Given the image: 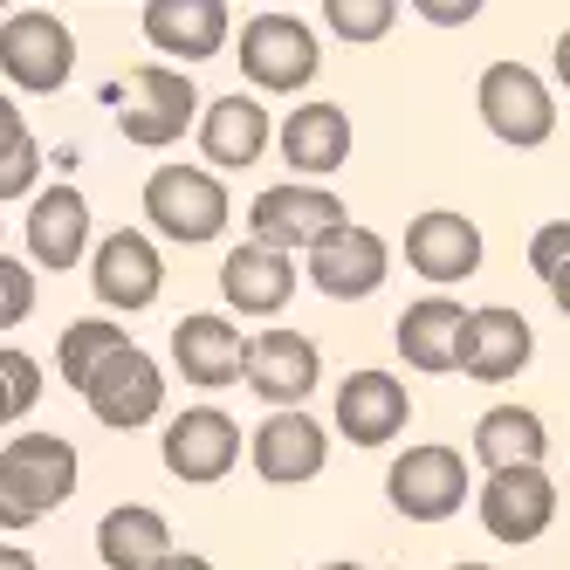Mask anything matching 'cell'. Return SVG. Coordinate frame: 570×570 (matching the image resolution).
Masks as SVG:
<instances>
[{
  "label": "cell",
  "mask_w": 570,
  "mask_h": 570,
  "mask_svg": "<svg viewBox=\"0 0 570 570\" xmlns=\"http://www.w3.org/2000/svg\"><path fill=\"white\" fill-rule=\"evenodd\" d=\"M97 557H104V570H158L173 557V529L145 502H117L97 522Z\"/></svg>",
  "instance_id": "27"
},
{
  "label": "cell",
  "mask_w": 570,
  "mask_h": 570,
  "mask_svg": "<svg viewBox=\"0 0 570 570\" xmlns=\"http://www.w3.org/2000/svg\"><path fill=\"white\" fill-rule=\"evenodd\" d=\"M426 21H474V0H420Z\"/></svg>",
  "instance_id": "34"
},
{
  "label": "cell",
  "mask_w": 570,
  "mask_h": 570,
  "mask_svg": "<svg viewBox=\"0 0 570 570\" xmlns=\"http://www.w3.org/2000/svg\"><path fill=\"white\" fill-rule=\"evenodd\" d=\"M454 570H495V563H454Z\"/></svg>",
  "instance_id": "39"
},
{
  "label": "cell",
  "mask_w": 570,
  "mask_h": 570,
  "mask_svg": "<svg viewBox=\"0 0 570 570\" xmlns=\"http://www.w3.org/2000/svg\"><path fill=\"white\" fill-rule=\"evenodd\" d=\"M316 28L289 8H268L255 21H240V76H248L255 90H282V97H296L303 83H316Z\"/></svg>",
  "instance_id": "3"
},
{
  "label": "cell",
  "mask_w": 570,
  "mask_h": 570,
  "mask_svg": "<svg viewBox=\"0 0 570 570\" xmlns=\"http://www.w3.org/2000/svg\"><path fill=\"white\" fill-rule=\"evenodd\" d=\"M83 405L110 426V433H138V426H151L158 413H166V372L138 351V344H125L104 372L83 385Z\"/></svg>",
  "instance_id": "10"
},
{
  "label": "cell",
  "mask_w": 570,
  "mask_h": 570,
  "mask_svg": "<svg viewBox=\"0 0 570 570\" xmlns=\"http://www.w3.org/2000/svg\"><path fill=\"white\" fill-rule=\"evenodd\" d=\"M35 399H42V364H35L28 351H8L0 344V426L35 413Z\"/></svg>",
  "instance_id": "30"
},
{
  "label": "cell",
  "mask_w": 570,
  "mask_h": 570,
  "mask_svg": "<svg viewBox=\"0 0 570 570\" xmlns=\"http://www.w3.org/2000/svg\"><path fill=\"white\" fill-rule=\"evenodd\" d=\"M220 296L240 316H275L282 303L296 296V262L282 255V248H262V240L227 248V262H220Z\"/></svg>",
  "instance_id": "23"
},
{
  "label": "cell",
  "mask_w": 570,
  "mask_h": 570,
  "mask_svg": "<svg viewBox=\"0 0 570 570\" xmlns=\"http://www.w3.org/2000/svg\"><path fill=\"white\" fill-rule=\"evenodd\" d=\"M76 446L62 433H21L0 446V529H28L76 495Z\"/></svg>",
  "instance_id": "1"
},
{
  "label": "cell",
  "mask_w": 570,
  "mask_h": 570,
  "mask_svg": "<svg viewBox=\"0 0 570 570\" xmlns=\"http://www.w3.org/2000/svg\"><path fill=\"white\" fill-rule=\"evenodd\" d=\"M461 331H468V309L454 296H420L399 316V357L413 372H461Z\"/></svg>",
  "instance_id": "25"
},
{
  "label": "cell",
  "mask_w": 570,
  "mask_h": 570,
  "mask_svg": "<svg viewBox=\"0 0 570 570\" xmlns=\"http://www.w3.org/2000/svg\"><path fill=\"white\" fill-rule=\"evenodd\" d=\"M323 21H331L344 42H379V35L399 21L392 0H323Z\"/></svg>",
  "instance_id": "31"
},
{
  "label": "cell",
  "mask_w": 570,
  "mask_h": 570,
  "mask_svg": "<svg viewBox=\"0 0 570 570\" xmlns=\"http://www.w3.org/2000/svg\"><path fill=\"white\" fill-rule=\"evenodd\" d=\"M125 344H131V337L117 331L110 316H83V323H69L62 344H56V364H62L69 392H83V385H90V379H97V372H104V364L125 351Z\"/></svg>",
  "instance_id": "28"
},
{
  "label": "cell",
  "mask_w": 570,
  "mask_h": 570,
  "mask_svg": "<svg viewBox=\"0 0 570 570\" xmlns=\"http://www.w3.org/2000/svg\"><path fill=\"white\" fill-rule=\"evenodd\" d=\"M550 303L570 316V268H557V275H550Z\"/></svg>",
  "instance_id": "36"
},
{
  "label": "cell",
  "mask_w": 570,
  "mask_h": 570,
  "mask_svg": "<svg viewBox=\"0 0 570 570\" xmlns=\"http://www.w3.org/2000/svg\"><path fill=\"white\" fill-rule=\"evenodd\" d=\"M268 138H275V125H268L262 97H220V104L199 110V151H207V166H220V173L255 166L268 151Z\"/></svg>",
  "instance_id": "24"
},
{
  "label": "cell",
  "mask_w": 570,
  "mask_h": 570,
  "mask_svg": "<svg viewBox=\"0 0 570 570\" xmlns=\"http://www.w3.org/2000/svg\"><path fill=\"white\" fill-rule=\"evenodd\" d=\"M158 570H214V563H207V557H193V550H173V557L158 563Z\"/></svg>",
  "instance_id": "37"
},
{
  "label": "cell",
  "mask_w": 570,
  "mask_h": 570,
  "mask_svg": "<svg viewBox=\"0 0 570 570\" xmlns=\"http://www.w3.org/2000/svg\"><path fill=\"white\" fill-rule=\"evenodd\" d=\"M90 289L117 316L151 309L158 289H166V255H158V240L138 234V227H117L104 248H90Z\"/></svg>",
  "instance_id": "9"
},
{
  "label": "cell",
  "mask_w": 570,
  "mask_h": 570,
  "mask_svg": "<svg viewBox=\"0 0 570 570\" xmlns=\"http://www.w3.org/2000/svg\"><path fill=\"white\" fill-rule=\"evenodd\" d=\"M28 316H35V275L14 255H0V331H14Z\"/></svg>",
  "instance_id": "32"
},
{
  "label": "cell",
  "mask_w": 570,
  "mask_h": 570,
  "mask_svg": "<svg viewBox=\"0 0 570 570\" xmlns=\"http://www.w3.org/2000/svg\"><path fill=\"white\" fill-rule=\"evenodd\" d=\"M474 104H481V125L495 131L502 145H515V151L543 145V138L557 131V97H550L543 76L522 69V62H488Z\"/></svg>",
  "instance_id": "4"
},
{
  "label": "cell",
  "mask_w": 570,
  "mask_h": 570,
  "mask_svg": "<svg viewBox=\"0 0 570 570\" xmlns=\"http://www.w3.org/2000/svg\"><path fill=\"white\" fill-rule=\"evenodd\" d=\"M145 21V42L158 56H173V62H207L227 49V0H151V8L138 14Z\"/></svg>",
  "instance_id": "19"
},
{
  "label": "cell",
  "mask_w": 570,
  "mask_h": 570,
  "mask_svg": "<svg viewBox=\"0 0 570 570\" xmlns=\"http://www.w3.org/2000/svg\"><path fill=\"white\" fill-rule=\"evenodd\" d=\"M248 392L262 405H275V413H303V399L316 392L323 379V357H316V337L303 331H262L248 337Z\"/></svg>",
  "instance_id": "12"
},
{
  "label": "cell",
  "mask_w": 570,
  "mask_h": 570,
  "mask_svg": "<svg viewBox=\"0 0 570 570\" xmlns=\"http://www.w3.org/2000/svg\"><path fill=\"white\" fill-rule=\"evenodd\" d=\"M529 268H537L543 289H550L557 268H570V220H543L537 234H529Z\"/></svg>",
  "instance_id": "33"
},
{
  "label": "cell",
  "mask_w": 570,
  "mask_h": 570,
  "mask_svg": "<svg viewBox=\"0 0 570 570\" xmlns=\"http://www.w3.org/2000/svg\"><path fill=\"white\" fill-rule=\"evenodd\" d=\"M323 570H364V563H323Z\"/></svg>",
  "instance_id": "40"
},
{
  "label": "cell",
  "mask_w": 570,
  "mask_h": 570,
  "mask_svg": "<svg viewBox=\"0 0 570 570\" xmlns=\"http://www.w3.org/2000/svg\"><path fill=\"white\" fill-rule=\"evenodd\" d=\"M193 117H199V97L186 83V69L145 62L125 76V138L131 145H173V138H186Z\"/></svg>",
  "instance_id": "13"
},
{
  "label": "cell",
  "mask_w": 570,
  "mask_h": 570,
  "mask_svg": "<svg viewBox=\"0 0 570 570\" xmlns=\"http://www.w3.org/2000/svg\"><path fill=\"white\" fill-rule=\"evenodd\" d=\"M344 220H351V214H344L337 193L289 179V186L255 193V207H248V240H262V248H282V255H289V248L309 255V240H323V234L344 227Z\"/></svg>",
  "instance_id": "8"
},
{
  "label": "cell",
  "mask_w": 570,
  "mask_h": 570,
  "mask_svg": "<svg viewBox=\"0 0 570 570\" xmlns=\"http://www.w3.org/2000/svg\"><path fill=\"white\" fill-rule=\"evenodd\" d=\"M385 502L405 515V522H446L461 515L468 502V468L454 446H405V454L385 468Z\"/></svg>",
  "instance_id": "7"
},
{
  "label": "cell",
  "mask_w": 570,
  "mask_h": 570,
  "mask_svg": "<svg viewBox=\"0 0 570 570\" xmlns=\"http://www.w3.org/2000/svg\"><path fill=\"white\" fill-rule=\"evenodd\" d=\"M537 357V331H529L522 309H468V331H461V372L481 385H502L515 379L522 364Z\"/></svg>",
  "instance_id": "20"
},
{
  "label": "cell",
  "mask_w": 570,
  "mask_h": 570,
  "mask_svg": "<svg viewBox=\"0 0 570 570\" xmlns=\"http://www.w3.org/2000/svg\"><path fill=\"white\" fill-rule=\"evenodd\" d=\"M405 268L426 275L433 289H454V282H468L481 268V227L468 214H446V207L420 214L405 227Z\"/></svg>",
  "instance_id": "15"
},
{
  "label": "cell",
  "mask_w": 570,
  "mask_h": 570,
  "mask_svg": "<svg viewBox=\"0 0 570 570\" xmlns=\"http://www.w3.org/2000/svg\"><path fill=\"white\" fill-rule=\"evenodd\" d=\"M173 364H179L186 385L220 392V385H234L240 372H248V344H240V331H234L227 316L199 309V316H179L173 323Z\"/></svg>",
  "instance_id": "18"
},
{
  "label": "cell",
  "mask_w": 570,
  "mask_h": 570,
  "mask_svg": "<svg viewBox=\"0 0 570 570\" xmlns=\"http://www.w3.org/2000/svg\"><path fill=\"white\" fill-rule=\"evenodd\" d=\"M158 454H166V474L173 481L207 488V481H220L240 461V426L220 413V405H186V413H173L166 440H158Z\"/></svg>",
  "instance_id": "11"
},
{
  "label": "cell",
  "mask_w": 570,
  "mask_h": 570,
  "mask_svg": "<svg viewBox=\"0 0 570 570\" xmlns=\"http://www.w3.org/2000/svg\"><path fill=\"white\" fill-rule=\"evenodd\" d=\"M275 145H282V158H289V173H296L303 186H309V179H331L344 158H351V117H344V104L309 97V104H296L289 117H282Z\"/></svg>",
  "instance_id": "17"
},
{
  "label": "cell",
  "mask_w": 570,
  "mask_h": 570,
  "mask_svg": "<svg viewBox=\"0 0 570 570\" xmlns=\"http://www.w3.org/2000/svg\"><path fill=\"white\" fill-rule=\"evenodd\" d=\"M557 83H563V90H570V28H563V35H557Z\"/></svg>",
  "instance_id": "38"
},
{
  "label": "cell",
  "mask_w": 570,
  "mask_h": 570,
  "mask_svg": "<svg viewBox=\"0 0 570 570\" xmlns=\"http://www.w3.org/2000/svg\"><path fill=\"white\" fill-rule=\"evenodd\" d=\"M303 268H309V282H316V296H331V303H364V296L385 289L392 248H385V234L344 220V227H331L323 240H309Z\"/></svg>",
  "instance_id": "6"
},
{
  "label": "cell",
  "mask_w": 570,
  "mask_h": 570,
  "mask_svg": "<svg viewBox=\"0 0 570 570\" xmlns=\"http://www.w3.org/2000/svg\"><path fill=\"white\" fill-rule=\"evenodd\" d=\"M69 69H76V35L62 28V14L49 8H21L0 21V76L35 97H49L69 83Z\"/></svg>",
  "instance_id": "5"
},
{
  "label": "cell",
  "mask_w": 570,
  "mask_h": 570,
  "mask_svg": "<svg viewBox=\"0 0 570 570\" xmlns=\"http://www.w3.org/2000/svg\"><path fill=\"white\" fill-rule=\"evenodd\" d=\"M35 173H42V145H35V131L21 125L14 97L0 90V199L35 193Z\"/></svg>",
  "instance_id": "29"
},
{
  "label": "cell",
  "mask_w": 570,
  "mask_h": 570,
  "mask_svg": "<svg viewBox=\"0 0 570 570\" xmlns=\"http://www.w3.org/2000/svg\"><path fill=\"white\" fill-rule=\"evenodd\" d=\"M550 454V426L529 413V405H488L474 420V461L488 474H509V468H543Z\"/></svg>",
  "instance_id": "26"
},
{
  "label": "cell",
  "mask_w": 570,
  "mask_h": 570,
  "mask_svg": "<svg viewBox=\"0 0 570 570\" xmlns=\"http://www.w3.org/2000/svg\"><path fill=\"white\" fill-rule=\"evenodd\" d=\"M28 255L42 268H76L90 255V199L76 186H49L28 207Z\"/></svg>",
  "instance_id": "22"
},
{
  "label": "cell",
  "mask_w": 570,
  "mask_h": 570,
  "mask_svg": "<svg viewBox=\"0 0 570 570\" xmlns=\"http://www.w3.org/2000/svg\"><path fill=\"white\" fill-rule=\"evenodd\" d=\"M0 570H42L28 550H14V543H0Z\"/></svg>",
  "instance_id": "35"
},
{
  "label": "cell",
  "mask_w": 570,
  "mask_h": 570,
  "mask_svg": "<svg viewBox=\"0 0 570 570\" xmlns=\"http://www.w3.org/2000/svg\"><path fill=\"white\" fill-rule=\"evenodd\" d=\"M145 220L158 240H179V248H207V240L227 234L234 220V199L214 173L199 166H158L145 179Z\"/></svg>",
  "instance_id": "2"
},
{
  "label": "cell",
  "mask_w": 570,
  "mask_h": 570,
  "mask_svg": "<svg viewBox=\"0 0 570 570\" xmlns=\"http://www.w3.org/2000/svg\"><path fill=\"white\" fill-rule=\"evenodd\" d=\"M405 420H413V399L392 372H351L337 385V433L351 446H392Z\"/></svg>",
  "instance_id": "21"
},
{
  "label": "cell",
  "mask_w": 570,
  "mask_h": 570,
  "mask_svg": "<svg viewBox=\"0 0 570 570\" xmlns=\"http://www.w3.org/2000/svg\"><path fill=\"white\" fill-rule=\"evenodd\" d=\"M550 522H557V481L543 468L488 474V488H481V529L495 543H537Z\"/></svg>",
  "instance_id": "14"
},
{
  "label": "cell",
  "mask_w": 570,
  "mask_h": 570,
  "mask_svg": "<svg viewBox=\"0 0 570 570\" xmlns=\"http://www.w3.org/2000/svg\"><path fill=\"white\" fill-rule=\"evenodd\" d=\"M248 461L262 481L275 488H296V481H316L323 461H331V433H323L309 413H268L248 440Z\"/></svg>",
  "instance_id": "16"
}]
</instances>
